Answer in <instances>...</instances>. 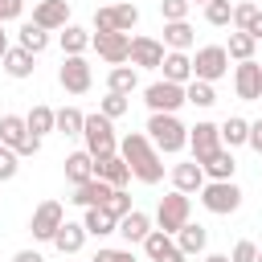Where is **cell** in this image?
Returning a JSON list of instances; mask_svg holds the SVG:
<instances>
[{"instance_id":"43","label":"cell","mask_w":262,"mask_h":262,"mask_svg":"<svg viewBox=\"0 0 262 262\" xmlns=\"http://www.w3.org/2000/svg\"><path fill=\"white\" fill-rule=\"evenodd\" d=\"M90 262H135V254H131V246H127V250H115V246H98V254H94Z\"/></svg>"},{"instance_id":"14","label":"cell","mask_w":262,"mask_h":262,"mask_svg":"<svg viewBox=\"0 0 262 262\" xmlns=\"http://www.w3.org/2000/svg\"><path fill=\"white\" fill-rule=\"evenodd\" d=\"M127 61L135 70H160L164 66V41H156V37H131Z\"/></svg>"},{"instance_id":"5","label":"cell","mask_w":262,"mask_h":262,"mask_svg":"<svg viewBox=\"0 0 262 262\" xmlns=\"http://www.w3.org/2000/svg\"><path fill=\"white\" fill-rule=\"evenodd\" d=\"M196 196H201V205H205L213 217H229V213L242 209V188H237L233 180H205V188H201Z\"/></svg>"},{"instance_id":"46","label":"cell","mask_w":262,"mask_h":262,"mask_svg":"<svg viewBox=\"0 0 262 262\" xmlns=\"http://www.w3.org/2000/svg\"><path fill=\"white\" fill-rule=\"evenodd\" d=\"M25 12V0H0V25H8V20H16Z\"/></svg>"},{"instance_id":"1","label":"cell","mask_w":262,"mask_h":262,"mask_svg":"<svg viewBox=\"0 0 262 262\" xmlns=\"http://www.w3.org/2000/svg\"><path fill=\"white\" fill-rule=\"evenodd\" d=\"M119 156L127 160V168H131V176H135L139 184H160V180H164V156L151 147V139H147L143 131L123 135V139H119Z\"/></svg>"},{"instance_id":"45","label":"cell","mask_w":262,"mask_h":262,"mask_svg":"<svg viewBox=\"0 0 262 262\" xmlns=\"http://www.w3.org/2000/svg\"><path fill=\"white\" fill-rule=\"evenodd\" d=\"M258 258V246L250 242V237H242L237 246H233V254H229V262H254Z\"/></svg>"},{"instance_id":"28","label":"cell","mask_w":262,"mask_h":262,"mask_svg":"<svg viewBox=\"0 0 262 262\" xmlns=\"http://www.w3.org/2000/svg\"><path fill=\"white\" fill-rule=\"evenodd\" d=\"M82 229H86V237H111V233L119 229V221H115L106 209H86V213H82Z\"/></svg>"},{"instance_id":"12","label":"cell","mask_w":262,"mask_h":262,"mask_svg":"<svg viewBox=\"0 0 262 262\" xmlns=\"http://www.w3.org/2000/svg\"><path fill=\"white\" fill-rule=\"evenodd\" d=\"M217 147H221V131H217V123L201 119V123H192V127H188V151H192V160H196V164H201V160H209Z\"/></svg>"},{"instance_id":"25","label":"cell","mask_w":262,"mask_h":262,"mask_svg":"<svg viewBox=\"0 0 262 262\" xmlns=\"http://www.w3.org/2000/svg\"><path fill=\"white\" fill-rule=\"evenodd\" d=\"M29 139V127H25V115H0V143L8 151H20Z\"/></svg>"},{"instance_id":"34","label":"cell","mask_w":262,"mask_h":262,"mask_svg":"<svg viewBox=\"0 0 262 262\" xmlns=\"http://www.w3.org/2000/svg\"><path fill=\"white\" fill-rule=\"evenodd\" d=\"M82 123H86V115H82L78 106L53 111V131H61V135H82Z\"/></svg>"},{"instance_id":"13","label":"cell","mask_w":262,"mask_h":262,"mask_svg":"<svg viewBox=\"0 0 262 262\" xmlns=\"http://www.w3.org/2000/svg\"><path fill=\"white\" fill-rule=\"evenodd\" d=\"M33 25L45 33H61L70 25V0H37L33 4Z\"/></svg>"},{"instance_id":"18","label":"cell","mask_w":262,"mask_h":262,"mask_svg":"<svg viewBox=\"0 0 262 262\" xmlns=\"http://www.w3.org/2000/svg\"><path fill=\"white\" fill-rule=\"evenodd\" d=\"M111 192H115V188H111V184H106V180H98V176H94V180H86V184H78V188H74V196H70V201H74V205H78V209H102V205H106V196H111Z\"/></svg>"},{"instance_id":"19","label":"cell","mask_w":262,"mask_h":262,"mask_svg":"<svg viewBox=\"0 0 262 262\" xmlns=\"http://www.w3.org/2000/svg\"><path fill=\"white\" fill-rule=\"evenodd\" d=\"M201 172H205V180H233L237 160H233V151H229V147H217L209 160H201Z\"/></svg>"},{"instance_id":"52","label":"cell","mask_w":262,"mask_h":262,"mask_svg":"<svg viewBox=\"0 0 262 262\" xmlns=\"http://www.w3.org/2000/svg\"><path fill=\"white\" fill-rule=\"evenodd\" d=\"M201 262H229V254H201Z\"/></svg>"},{"instance_id":"41","label":"cell","mask_w":262,"mask_h":262,"mask_svg":"<svg viewBox=\"0 0 262 262\" xmlns=\"http://www.w3.org/2000/svg\"><path fill=\"white\" fill-rule=\"evenodd\" d=\"M188 0H160V16H164V25L168 20H188Z\"/></svg>"},{"instance_id":"8","label":"cell","mask_w":262,"mask_h":262,"mask_svg":"<svg viewBox=\"0 0 262 262\" xmlns=\"http://www.w3.org/2000/svg\"><path fill=\"white\" fill-rule=\"evenodd\" d=\"M61 221H66L61 201H41V205L33 209V217H29V233H33V242H53V233L61 229Z\"/></svg>"},{"instance_id":"39","label":"cell","mask_w":262,"mask_h":262,"mask_svg":"<svg viewBox=\"0 0 262 262\" xmlns=\"http://www.w3.org/2000/svg\"><path fill=\"white\" fill-rule=\"evenodd\" d=\"M205 20H209L213 29H225V25L233 20V4H229V0H209V4H205Z\"/></svg>"},{"instance_id":"55","label":"cell","mask_w":262,"mask_h":262,"mask_svg":"<svg viewBox=\"0 0 262 262\" xmlns=\"http://www.w3.org/2000/svg\"><path fill=\"white\" fill-rule=\"evenodd\" d=\"M0 147H4V143H0Z\"/></svg>"},{"instance_id":"33","label":"cell","mask_w":262,"mask_h":262,"mask_svg":"<svg viewBox=\"0 0 262 262\" xmlns=\"http://www.w3.org/2000/svg\"><path fill=\"white\" fill-rule=\"evenodd\" d=\"M25 127H29V135H37V139H45L49 131H53V106H45V102H37L29 115H25Z\"/></svg>"},{"instance_id":"30","label":"cell","mask_w":262,"mask_h":262,"mask_svg":"<svg viewBox=\"0 0 262 262\" xmlns=\"http://www.w3.org/2000/svg\"><path fill=\"white\" fill-rule=\"evenodd\" d=\"M86 49H90V29H82V25L70 20V25L61 29V53H66V57H82Z\"/></svg>"},{"instance_id":"54","label":"cell","mask_w":262,"mask_h":262,"mask_svg":"<svg viewBox=\"0 0 262 262\" xmlns=\"http://www.w3.org/2000/svg\"><path fill=\"white\" fill-rule=\"evenodd\" d=\"M188 4H209V0H188Z\"/></svg>"},{"instance_id":"17","label":"cell","mask_w":262,"mask_h":262,"mask_svg":"<svg viewBox=\"0 0 262 262\" xmlns=\"http://www.w3.org/2000/svg\"><path fill=\"white\" fill-rule=\"evenodd\" d=\"M143 254H147V262H184V254L176 250V242L168 233H160V229H151L143 237Z\"/></svg>"},{"instance_id":"36","label":"cell","mask_w":262,"mask_h":262,"mask_svg":"<svg viewBox=\"0 0 262 262\" xmlns=\"http://www.w3.org/2000/svg\"><path fill=\"white\" fill-rule=\"evenodd\" d=\"M184 102H192V106H201V111H209V106L217 102V90H213L209 82H196V78H192V82L184 86Z\"/></svg>"},{"instance_id":"22","label":"cell","mask_w":262,"mask_h":262,"mask_svg":"<svg viewBox=\"0 0 262 262\" xmlns=\"http://www.w3.org/2000/svg\"><path fill=\"white\" fill-rule=\"evenodd\" d=\"M4 74L8 78H16V82H25V78H33V70H37V57L29 53V49H20V45H12L8 53H4Z\"/></svg>"},{"instance_id":"3","label":"cell","mask_w":262,"mask_h":262,"mask_svg":"<svg viewBox=\"0 0 262 262\" xmlns=\"http://www.w3.org/2000/svg\"><path fill=\"white\" fill-rule=\"evenodd\" d=\"M82 143H86V151H90V160H106V156H115L119 151V135H115V123L106 119V115H86V123H82Z\"/></svg>"},{"instance_id":"2","label":"cell","mask_w":262,"mask_h":262,"mask_svg":"<svg viewBox=\"0 0 262 262\" xmlns=\"http://www.w3.org/2000/svg\"><path fill=\"white\" fill-rule=\"evenodd\" d=\"M143 135L151 139V147L160 156H180L188 147V127L176 119V115H147V127Z\"/></svg>"},{"instance_id":"16","label":"cell","mask_w":262,"mask_h":262,"mask_svg":"<svg viewBox=\"0 0 262 262\" xmlns=\"http://www.w3.org/2000/svg\"><path fill=\"white\" fill-rule=\"evenodd\" d=\"M94 176L106 180L111 188H127V184H131V168H127V160H123L119 151L106 156V160H94Z\"/></svg>"},{"instance_id":"49","label":"cell","mask_w":262,"mask_h":262,"mask_svg":"<svg viewBox=\"0 0 262 262\" xmlns=\"http://www.w3.org/2000/svg\"><path fill=\"white\" fill-rule=\"evenodd\" d=\"M246 33H250L254 41H262V8H258V12H254V20L246 25Z\"/></svg>"},{"instance_id":"11","label":"cell","mask_w":262,"mask_h":262,"mask_svg":"<svg viewBox=\"0 0 262 262\" xmlns=\"http://www.w3.org/2000/svg\"><path fill=\"white\" fill-rule=\"evenodd\" d=\"M233 90L242 102H262V66L254 57L233 66Z\"/></svg>"},{"instance_id":"38","label":"cell","mask_w":262,"mask_h":262,"mask_svg":"<svg viewBox=\"0 0 262 262\" xmlns=\"http://www.w3.org/2000/svg\"><path fill=\"white\" fill-rule=\"evenodd\" d=\"M111 12H115V29H119V33H131V29L139 25V8H135L131 0H123V4H111Z\"/></svg>"},{"instance_id":"44","label":"cell","mask_w":262,"mask_h":262,"mask_svg":"<svg viewBox=\"0 0 262 262\" xmlns=\"http://www.w3.org/2000/svg\"><path fill=\"white\" fill-rule=\"evenodd\" d=\"M16 172H20V156L8 151V147H0V180H12Z\"/></svg>"},{"instance_id":"29","label":"cell","mask_w":262,"mask_h":262,"mask_svg":"<svg viewBox=\"0 0 262 262\" xmlns=\"http://www.w3.org/2000/svg\"><path fill=\"white\" fill-rule=\"evenodd\" d=\"M164 45L172 53H188L192 49V25L188 20H168L164 25Z\"/></svg>"},{"instance_id":"10","label":"cell","mask_w":262,"mask_h":262,"mask_svg":"<svg viewBox=\"0 0 262 262\" xmlns=\"http://www.w3.org/2000/svg\"><path fill=\"white\" fill-rule=\"evenodd\" d=\"M90 49H94L106 66H127L131 33H90Z\"/></svg>"},{"instance_id":"24","label":"cell","mask_w":262,"mask_h":262,"mask_svg":"<svg viewBox=\"0 0 262 262\" xmlns=\"http://www.w3.org/2000/svg\"><path fill=\"white\" fill-rule=\"evenodd\" d=\"M160 70H164V82H176V86H188V82H192V57H188V53H172V49H168Z\"/></svg>"},{"instance_id":"32","label":"cell","mask_w":262,"mask_h":262,"mask_svg":"<svg viewBox=\"0 0 262 262\" xmlns=\"http://www.w3.org/2000/svg\"><path fill=\"white\" fill-rule=\"evenodd\" d=\"M16 45H20V49H29V53L37 57V53H45V49H49V33H45V29H37L33 20H25V25H20V33H16Z\"/></svg>"},{"instance_id":"7","label":"cell","mask_w":262,"mask_h":262,"mask_svg":"<svg viewBox=\"0 0 262 262\" xmlns=\"http://www.w3.org/2000/svg\"><path fill=\"white\" fill-rule=\"evenodd\" d=\"M143 102H147V111L151 115H176L180 106H184V86H176V82H151V86H143Z\"/></svg>"},{"instance_id":"53","label":"cell","mask_w":262,"mask_h":262,"mask_svg":"<svg viewBox=\"0 0 262 262\" xmlns=\"http://www.w3.org/2000/svg\"><path fill=\"white\" fill-rule=\"evenodd\" d=\"M254 262H262V246H258V258H254Z\"/></svg>"},{"instance_id":"20","label":"cell","mask_w":262,"mask_h":262,"mask_svg":"<svg viewBox=\"0 0 262 262\" xmlns=\"http://www.w3.org/2000/svg\"><path fill=\"white\" fill-rule=\"evenodd\" d=\"M115 233H123V242H127V246H135V242L143 246V237L151 233V217H147L143 209H131L127 217H119V229H115Z\"/></svg>"},{"instance_id":"31","label":"cell","mask_w":262,"mask_h":262,"mask_svg":"<svg viewBox=\"0 0 262 262\" xmlns=\"http://www.w3.org/2000/svg\"><path fill=\"white\" fill-rule=\"evenodd\" d=\"M135 86H139V70L135 66H111V74H106V90L111 94H127L131 98Z\"/></svg>"},{"instance_id":"27","label":"cell","mask_w":262,"mask_h":262,"mask_svg":"<svg viewBox=\"0 0 262 262\" xmlns=\"http://www.w3.org/2000/svg\"><path fill=\"white\" fill-rule=\"evenodd\" d=\"M217 131H221V147H242L246 139H250V119H242V115H229L225 123H217Z\"/></svg>"},{"instance_id":"26","label":"cell","mask_w":262,"mask_h":262,"mask_svg":"<svg viewBox=\"0 0 262 262\" xmlns=\"http://www.w3.org/2000/svg\"><path fill=\"white\" fill-rule=\"evenodd\" d=\"M66 180H70L74 188H78V184H86V180H94V160H90V151H86V147L66 156Z\"/></svg>"},{"instance_id":"4","label":"cell","mask_w":262,"mask_h":262,"mask_svg":"<svg viewBox=\"0 0 262 262\" xmlns=\"http://www.w3.org/2000/svg\"><path fill=\"white\" fill-rule=\"evenodd\" d=\"M188 217H192V201L184 196V192H168V196H160V205H156V229L160 233H168V237H176L184 225H188Z\"/></svg>"},{"instance_id":"40","label":"cell","mask_w":262,"mask_h":262,"mask_svg":"<svg viewBox=\"0 0 262 262\" xmlns=\"http://www.w3.org/2000/svg\"><path fill=\"white\" fill-rule=\"evenodd\" d=\"M102 209H106L115 221H119V217H127V213H131V196H127V188H115V192L106 196V205H102Z\"/></svg>"},{"instance_id":"48","label":"cell","mask_w":262,"mask_h":262,"mask_svg":"<svg viewBox=\"0 0 262 262\" xmlns=\"http://www.w3.org/2000/svg\"><path fill=\"white\" fill-rule=\"evenodd\" d=\"M37 151H41V139H37V135H29V139H25V147H20L16 156H20V160H29V156H37Z\"/></svg>"},{"instance_id":"6","label":"cell","mask_w":262,"mask_h":262,"mask_svg":"<svg viewBox=\"0 0 262 262\" xmlns=\"http://www.w3.org/2000/svg\"><path fill=\"white\" fill-rule=\"evenodd\" d=\"M229 74V53H225V45H201L196 49V57H192V78L196 82H221Z\"/></svg>"},{"instance_id":"42","label":"cell","mask_w":262,"mask_h":262,"mask_svg":"<svg viewBox=\"0 0 262 262\" xmlns=\"http://www.w3.org/2000/svg\"><path fill=\"white\" fill-rule=\"evenodd\" d=\"M254 12H258V4H254V0H242V4H233V20H229V25H233L237 33H246V25L254 20Z\"/></svg>"},{"instance_id":"35","label":"cell","mask_w":262,"mask_h":262,"mask_svg":"<svg viewBox=\"0 0 262 262\" xmlns=\"http://www.w3.org/2000/svg\"><path fill=\"white\" fill-rule=\"evenodd\" d=\"M254 45H258V41H254L250 33H237V29H233L225 53H229V61H250V57H254Z\"/></svg>"},{"instance_id":"47","label":"cell","mask_w":262,"mask_h":262,"mask_svg":"<svg viewBox=\"0 0 262 262\" xmlns=\"http://www.w3.org/2000/svg\"><path fill=\"white\" fill-rule=\"evenodd\" d=\"M246 143L262 156V119H254V123H250V139H246Z\"/></svg>"},{"instance_id":"15","label":"cell","mask_w":262,"mask_h":262,"mask_svg":"<svg viewBox=\"0 0 262 262\" xmlns=\"http://www.w3.org/2000/svg\"><path fill=\"white\" fill-rule=\"evenodd\" d=\"M172 188L184 192V196L201 192V188H205V172H201V164H196V160H180V164H172Z\"/></svg>"},{"instance_id":"21","label":"cell","mask_w":262,"mask_h":262,"mask_svg":"<svg viewBox=\"0 0 262 262\" xmlns=\"http://www.w3.org/2000/svg\"><path fill=\"white\" fill-rule=\"evenodd\" d=\"M49 246H53L57 254H78V250L86 246V229H82V221H70V217H66V221H61V229L53 233V242H49Z\"/></svg>"},{"instance_id":"51","label":"cell","mask_w":262,"mask_h":262,"mask_svg":"<svg viewBox=\"0 0 262 262\" xmlns=\"http://www.w3.org/2000/svg\"><path fill=\"white\" fill-rule=\"evenodd\" d=\"M8 49H12V41H8V29L0 25V61H4V53H8Z\"/></svg>"},{"instance_id":"37","label":"cell","mask_w":262,"mask_h":262,"mask_svg":"<svg viewBox=\"0 0 262 262\" xmlns=\"http://www.w3.org/2000/svg\"><path fill=\"white\" fill-rule=\"evenodd\" d=\"M127 111H131V98H127V94H111V90H106V98H98V115H106L111 123L123 119Z\"/></svg>"},{"instance_id":"50","label":"cell","mask_w":262,"mask_h":262,"mask_svg":"<svg viewBox=\"0 0 262 262\" xmlns=\"http://www.w3.org/2000/svg\"><path fill=\"white\" fill-rule=\"evenodd\" d=\"M12 262H45V258H41V250H16Z\"/></svg>"},{"instance_id":"9","label":"cell","mask_w":262,"mask_h":262,"mask_svg":"<svg viewBox=\"0 0 262 262\" xmlns=\"http://www.w3.org/2000/svg\"><path fill=\"white\" fill-rule=\"evenodd\" d=\"M57 82H61L66 94H86V90L94 86V70H90L86 57H61V66H57Z\"/></svg>"},{"instance_id":"23","label":"cell","mask_w":262,"mask_h":262,"mask_svg":"<svg viewBox=\"0 0 262 262\" xmlns=\"http://www.w3.org/2000/svg\"><path fill=\"white\" fill-rule=\"evenodd\" d=\"M172 242H176V250H180L184 258H196V254H205V246H209V229L188 221V225H184V229H180Z\"/></svg>"}]
</instances>
